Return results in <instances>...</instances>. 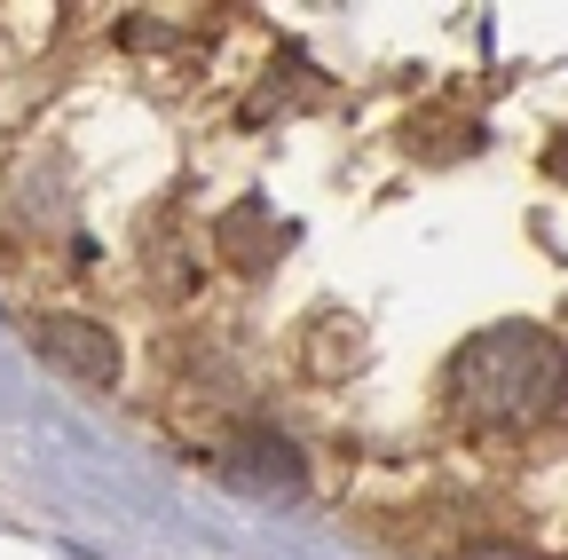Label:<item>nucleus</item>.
Returning a JSON list of instances; mask_svg holds the SVG:
<instances>
[{"label":"nucleus","instance_id":"obj_1","mask_svg":"<svg viewBox=\"0 0 568 560\" xmlns=\"http://www.w3.org/2000/svg\"><path fill=\"white\" fill-rule=\"evenodd\" d=\"M443 387H450V410L474 435H529L537 418L560 410L568 356H560V339L537 332V324H497V332L466 339L450 356Z\"/></svg>","mask_w":568,"mask_h":560},{"label":"nucleus","instance_id":"obj_2","mask_svg":"<svg viewBox=\"0 0 568 560\" xmlns=\"http://www.w3.org/2000/svg\"><path fill=\"white\" fill-rule=\"evenodd\" d=\"M32 347H40L63 379H80V387H111V379H119V347H111V332L88 324V316H40V324H32Z\"/></svg>","mask_w":568,"mask_h":560},{"label":"nucleus","instance_id":"obj_4","mask_svg":"<svg viewBox=\"0 0 568 560\" xmlns=\"http://www.w3.org/2000/svg\"><path fill=\"white\" fill-rule=\"evenodd\" d=\"M545 174H552V182H568V134H560V143L545 151Z\"/></svg>","mask_w":568,"mask_h":560},{"label":"nucleus","instance_id":"obj_3","mask_svg":"<svg viewBox=\"0 0 568 560\" xmlns=\"http://www.w3.org/2000/svg\"><path fill=\"white\" fill-rule=\"evenodd\" d=\"M230 474L253 489H301V450L284 435H237L230 442Z\"/></svg>","mask_w":568,"mask_h":560}]
</instances>
